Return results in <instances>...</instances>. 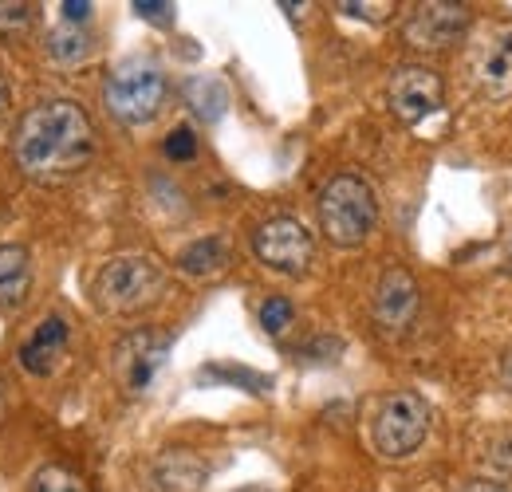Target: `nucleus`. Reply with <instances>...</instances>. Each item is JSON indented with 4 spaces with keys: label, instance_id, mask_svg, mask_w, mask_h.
I'll return each instance as SVG.
<instances>
[{
    "label": "nucleus",
    "instance_id": "39448f33",
    "mask_svg": "<svg viewBox=\"0 0 512 492\" xmlns=\"http://www.w3.org/2000/svg\"><path fill=\"white\" fill-rule=\"evenodd\" d=\"M162 268L150 256H115L95 276V304L111 315H134L162 296Z\"/></svg>",
    "mask_w": 512,
    "mask_h": 492
},
{
    "label": "nucleus",
    "instance_id": "ddd939ff",
    "mask_svg": "<svg viewBox=\"0 0 512 492\" xmlns=\"http://www.w3.org/2000/svg\"><path fill=\"white\" fill-rule=\"evenodd\" d=\"M32 288V260L24 245H0V308L12 311L28 300Z\"/></svg>",
    "mask_w": 512,
    "mask_h": 492
},
{
    "label": "nucleus",
    "instance_id": "20e7f679",
    "mask_svg": "<svg viewBox=\"0 0 512 492\" xmlns=\"http://www.w3.org/2000/svg\"><path fill=\"white\" fill-rule=\"evenodd\" d=\"M430 437V406L414 390L386 394L371 418V449L383 461H406Z\"/></svg>",
    "mask_w": 512,
    "mask_h": 492
},
{
    "label": "nucleus",
    "instance_id": "9d476101",
    "mask_svg": "<svg viewBox=\"0 0 512 492\" xmlns=\"http://www.w3.org/2000/svg\"><path fill=\"white\" fill-rule=\"evenodd\" d=\"M166 351H170V339L158 335V331H134L127 335L119 347H115V374L119 382L127 386L130 394H142L154 374L166 363Z\"/></svg>",
    "mask_w": 512,
    "mask_h": 492
},
{
    "label": "nucleus",
    "instance_id": "423d86ee",
    "mask_svg": "<svg viewBox=\"0 0 512 492\" xmlns=\"http://www.w3.org/2000/svg\"><path fill=\"white\" fill-rule=\"evenodd\" d=\"M253 252L264 268L280 276H300L308 272L316 245H312V233L296 217H268L253 233Z\"/></svg>",
    "mask_w": 512,
    "mask_h": 492
},
{
    "label": "nucleus",
    "instance_id": "bb28decb",
    "mask_svg": "<svg viewBox=\"0 0 512 492\" xmlns=\"http://www.w3.org/2000/svg\"><path fill=\"white\" fill-rule=\"evenodd\" d=\"M4 410H8V390H4V382H0V418H4Z\"/></svg>",
    "mask_w": 512,
    "mask_h": 492
},
{
    "label": "nucleus",
    "instance_id": "f03ea898",
    "mask_svg": "<svg viewBox=\"0 0 512 492\" xmlns=\"http://www.w3.org/2000/svg\"><path fill=\"white\" fill-rule=\"evenodd\" d=\"M323 237L339 248H359L379 225V201L371 185L355 174H339L320 189L316 201Z\"/></svg>",
    "mask_w": 512,
    "mask_h": 492
},
{
    "label": "nucleus",
    "instance_id": "393cba45",
    "mask_svg": "<svg viewBox=\"0 0 512 492\" xmlns=\"http://www.w3.org/2000/svg\"><path fill=\"white\" fill-rule=\"evenodd\" d=\"M501 382H505V390L512 394V351L505 355V363H501Z\"/></svg>",
    "mask_w": 512,
    "mask_h": 492
},
{
    "label": "nucleus",
    "instance_id": "0eeeda50",
    "mask_svg": "<svg viewBox=\"0 0 512 492\" xmlns=\"http://www.w3.org/2000/svg\"><path fill=\"white\" fill-rule=\"evenodd\" d=\"M386 99H390V111H394L398 123L418 126L422 119H430V115L442 111L446 87H442V75L434 67H426V63H402L390 75Z\"/></svg>",
    "mask_w": 512,
    "mask_h": 492
},
{
    "label": "nucleus",
    "instance_id": "f8f14e48",
    "mask_svg": "<svg viewBox=\"0 0 512 492\" xmlns=\"http://www.w3.org/2000/svg\"><path fill=\"white\" fill-rule=\"evenodd\" d=\"M67 347V319L64 315H48L40 319V327L32 331V339L20 347V363L28 374H52Z\"/></svg>",
    "mask_w": 512,
    "mask_h": 492
},
{
    "label": "nucleus",
    "instance_id": "1a4fd4ad",
    "mask_svg": "<svg viewBox=\"0 0 512 492\" xmlns=\"http://www.w3.org/2000/svg\"><path fill=\"white\" fill-rule=\"evenodd\" d=\"M469 79L485 99H509L512 95V24H497L485 32V40L473 48Z\"/></svg>",
    "mask_w": 512,
    "mask_h": 492
},
{
    "label": "nucleus",
    "instance_id": "f257e3e1",
    "mask_svg": "<svg viewBox=\"0 0 512 492\" xmlns=\"http://www.w3.org/2000/svg\"><path fill=\"white\" fill-rule=\"evenodd\" d=\"M95 150V130L79 103L52 99L32 107L12 138V158L28 178L60 182L67 174L83 170Z\"/></svg>",
    "mask_w": 512,
    "mask_h": 492
},
{
    "label": "nucleus",
    "instance_id": "9b49d317",
    "mask_svg": "<svg viewBox=\"0 0 512 492\" xmlns=\"http://www.w3.org/2000/svg\"><path fill=\"white\" fill-rule=\"evenodd\" d=\"M418 315V280L406 268H386L375 288V319L383 331H406Z\"/></svg>",
    "mask_w": 512,
    "mask_h": 492
},
{
    "label": "nucleus",
    "instance_id": "6ab92c4d",
    "mask_svg": "<svg viewBox=\"0 0 512 492\" xmlns=\"http://www.w3.org/2000/svg\"><path fill=\"white\" fill-rule=\"evenodd\" d=\"M32 24V4L24 0H4L0 4V36H16Z\"/></svg>",
    "mask_w": 512,
    "mask_h": 492
},
{
    "label": "nucleus",
    "instance_id": "aec40b11",
    "mask_svg": "<svg viewBox=\"0 0 512 492\" xmlns=\"http://www.w3.org/2000/svg\"><path fill=\"white\" fill-rule=\"evenodd\" d=\"M166 154H170L174 162H190L193 154H197V134H193L190 126H178V130L166 138Z\"/></svg>",
    "mask_w": 512,
    "mask_h": 492
},
{
    "label": "nucleus",
    "instance_id": "2eb2a0df",
    "mask_svg": "<svg viewBox=\"0 0 512 492\" xmlns=\"http://www.w3.org/2000/svg\"><path fill=\"white\" fill-rule=\"evenodd\" d=\"M225 264H229V245L221 237H201V241H193L178 252V268L186 276H213Z\"/></svg>",
    "mask_w": 512,
    "mask_h": 492
},
{
    "label": "nucleus",
    "instance_id": "f3484780",
    "mask_svg": "<svg viewBox=\"0 0 512 492\" xmlns=\"http://www.w3.org/2000/svg\"><path fill=\"white\" fill-rule=\"evenodd\" d=\"M28 492H87V481H83L79 473H71L67 465H44V469L32 477Z\"/></svg>",
    "mask_w": 512,
    "mask_h": 492
},
{
    "label": "nucleus",
    "instance_id": "412c9836",
    "mask_svg": "<svg viewBox=\"0 0 512 492\" xmlns=\"http://www.w3.org/2000/svg\"><path fill=\"white\" fill-rule=\"evenodd\" d=\"M142 20H154V24H170L174 20V4H162V0H138L134 4Z\"/></svg>",
    "mask_w": 512,
    "mask_h": 492
},
{
    "label": "nucleus",
    "instance_id": "4468645a",
    "mask_svg": "<svg viewBox=\"0 0 512 492\" xmlns=\"http://www.w3.org/2000/svg\"><path fill=\"white\" fill-rule=\"evenodd\" d=\"M186 103H190V111L197 119L217 123L225 115V107H229V91L213 75H193L190 83H186Z\"/></svg>",
    "mask_w": 512,
    "mask_h": 492
},
{
    "label": "nucleus",
    "instance_id": "b1692460",
    "mask_svg": "<svg viewBox=\"0 0 512 492\" xmlns=\"http://www.w3.org/2000/svg\"><path fill=\"white\" fill-rule=\"evenodd\" d=\"M457 492H509L505 485H497V481H465Z\"/></svg>",
    "mask_w": 512,
    "mask_h": 492
},
{
    "label": "nucleus",
    "instance_id": "dca6fc26",
    "mask_svg": "<svg viewBox=\"0 0 512 492\" xmlns=\"http://www.w3.org/2000/svg\"><path fill=\"white\" fill-rule=\"evenodd\" d=\"M87 52H91V40L79 24H60V28L48 32V56L56 63L71 67V63L87 60Z\"/></svg>",
    "mask_w": 512,
    "mask_h": 492
},
{
    "label": "nucleus",
    "instance_id": "a878e982",
    "mask_svg": "<svg viewBox=\"0 0 512 492\" xmlns=\"http://www.w3.org/2000/svg\"><path fill=\"white\" fill-rule=\"evenodd\" d=\"M4 115H8V87H4V79H0V123H4Z\"/></svg>",
    "mask_w": 512,
    "mask_h": 492
},
{
    "label": "nucleus",
    "instance_id": "5701e85b",
    "mask_svg": "<svg viewBox=\"0 0 512 492\" xmlns=\"http://www.w3.org/2000/svg\"><path fill=\"white\" fill-rule=\"evenodd\" d=\"M60 8H64V24H83L91 16V4L87 0H67Z\"/></svg>",
    "mask_w": 512,
    "mask_h": 492
},
{
    "label": "nucleus",
    "instance_id": "7ed1b4c3",
    "mask_svg": "<svg viewBox=\"0 0 512 492\" xmlns=\"http://www.w3.org/2000/svg\"><path fill=\"white\" fill-rule=\"evenodd\" d=\"M107 111L127 126H146L158 119L162 103H166V75L150 56H130L123 60L103 87Z\"/></svg>",
    "mask_w": 512,
    "mask_h": 492
},
{
    "label": "nucleus",
    "instance_id": "a211bd4d",
    "mask_svg": "<svg viewBox=\"0 0 512 492\" xmlns=\"http://www.w3.org/2000/svg\"><path fill=\"white\" fill-rule=\"evenodd\" d=\"M260 323H264L268 335H284V331L296 323L292 300H284V296H268V300L260 304Z\"/></svg>",
    "mask_w": 512,
    "mask_h": 492
},
{
    "label": "nucleus",
    "instance_id": "6e6552de",
    "mask_svg": "<svg viewBox=\"0 0 512 492\" xmlns=\"http://www.w3.org/2000/svg\"><path fill=\"white\" fill-rule=\"evenodd\" d=\"M469 28V8L457 4V0H426V4H414L406 12V24H402V36L410 48H422V52H438V48H453Z\"/></svg>",
    "mask_w": 512,
    "mask_h": 492
},
{
    "label": "nucleus",
    "instance_id": "4be33fe9",
    "mask_svg": "<svg viewBox=\"0 0 512 492\" xmlns=\"http://www.w3.org/2000/svg\"><path fill=\"white\" fill-rule=\"evenodd\" d=\"M339 12L363 16V20H386L390 16V4H355V0H347V4H339Z\"/></svg>",
    "mask_w": 512,
    "mask_h": 492
}]
</instances>
